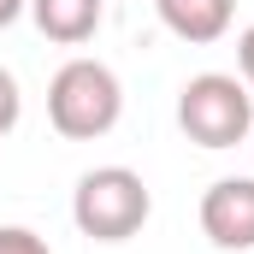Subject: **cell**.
Listing matches in <instances>:
<instances>
[{"label": "cell", "instance_id": "cell-3", "mask_svg": "<svg viewBox=\"0 0 254 254\" xmlns=\"http://www.w3.org/2000/svg\"><path fill=\"white\" fill-rule=\"evenodd\" d=\"M178 125L195 148H237L254 136V95L231 71H201L178 89Z\"/></svg>", "mask_w": 254, "mask_h": 254}, {"label": "cell", "instance_id": "cell-4", "mask_svg": "<svg viewBox=\"0 0 254 254\" xmlns=\"http://www.w3.org/2000/svg\"><path fill=\"white\" fill-rule=\"evenodd\" d=\"M201 237L225 254L254 249V178H219L201 195Z\"/></svg>", "mask_w": 254, "mask_h": 254}, {"label": "cell", "instance_id": "cell-1", "mask_svg": "<svg viewBox=\"0 0 254 254\" xmlns=\"http://www.w3.org/2000/svg\"><path fill=\"white\" fill-rule=\"evenodd\" d=\"M125 119V83L107 60H65L48 83V125L65 142H95Z\"/></svg>", "mask_w": 254, "mask_h": 254}, {"label": "cell", "instance_id": "cell-10", "mask_svg": "<svg viewBox=\"0 0 254 254\" xmlns=\"http://www.w3.org/2000/svg\"><path fill=\"white\" fill-rule=\"evenodd\" d=\"M24 12H30V0H0V30H12Z\"/></svg>", "mask_w": 254, "mask_h": 254}, {"label": "cell", "instance_id": "cell-7", "mask_svg": "<svg viewBox=\"0 0 254 254\" xmlns=\"http://www.w3.org/2000/svg\"><path fill=\"white\" fill-rule=\"evenodd\" d=\"M0 254H54V249H48V237L30 231V225H0Z\"/></svg>", "mask_w": 254, "mask_h": 254}, {"label": "cell", "instance_id": "cell-8", "mask_svg": "<svg viewBox=\"0 0 254 254\" xmlns=\"http://www.w3.org/2000/svg\"><path fill=\"white\" fill-rule=\"evenodd\" d=\"M18 119H24V95H18V77L0 65V136H12Z\"/></svg>", "mask_w": 254, "mask_h": 254}, {"label": "cell", "instance_id": "cell-5", "mask_svg": "<svg viewBox=\"0 0 254 254\" xmlns=\"http://www.w3.org/2000/svg\"><path fill=\"white\" fill-rule=\"evenodd\" d=\"M154 6H160V24L190 48L231 36V24H237V0H154Z\"/></svg>", "mask_w": 254, "mask_h": 254}, {"label": "cell", "instance_id": "cell-2", "mask_svg": "<svg viewBox=\"0 0 254 254\" xmlns=\"http://www.w3.org/2000/svg\"><path fill=\"white\" fill-rule=\"evenodd\" d=\"M154 213V195L130 166H95L71 190V225L95 243H130Z\"/></svg>", "mask_w": 254, "mask_h": 254}, {"label": "cell", "instance_id": "cell-6", "mask_svg": "<svg viewBox=\"0 0 254 254\" xmlns=\"http://www.w3.org/2000/svg\"><path fill=\"white\" fill-rule=\"evenodd\" d=\"M30 18H36V30H42L48 42H60V48H83V42L101 30L107 0H30Z\"/></svg>", "mask_w": 254, "mask_h": 254}, {"label": "cell", "instance_id": "cell-9", "mask_svg": "<svg viewBox=\"0 0 254 254\" xmlns=\"http://www.w3.org/2000/svg\"><path fill=\"white\" fill-rule=\"evenodd\" d=\"M237 71H243V83H249V95H254V24L237 36Z\"/></svg>", "mask_w": 254, "mask_h": 254}]
</instances>
